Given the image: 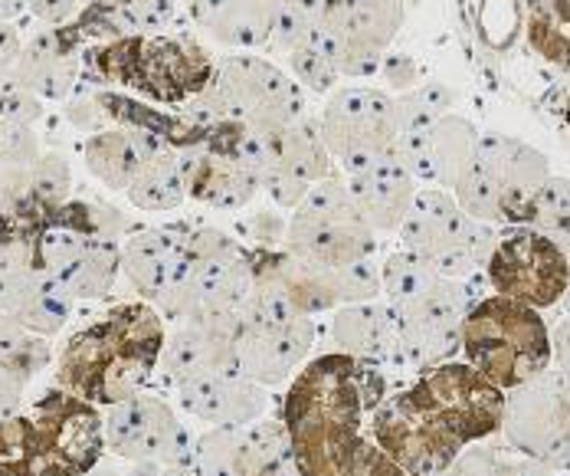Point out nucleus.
I'll return each mask as SVG.
<instances>
[{
	"instance_id": "obj_30",
	"label": "nucleus",
	"mask_w": 570,
	"mask_h": 476,
	"mask_svg": "<svg viewBox=\"0 0 570 476\" xmlns=\"http://www.w3.org/2000/svg\"><path fill=\"white\" fill-rule=\"evenodd\" d=\"M446 280L450 276H443L430 260L403 246L381 263V297L391 305V312H403L423 299L436 297L446 286Z\"/></svg>"
},
{
	"instance_id": "obj_60",
	"label": "nucleus",
	"mask_w": 570,
	"mask_h": 476,
	"mask_svg": "<svg viewBox=\"0 0 570 476\" xmlns=\"http://www.w3.org/2000/svg\"><path fill=\"white\" fill-rule=\"evenodd\" d=\"M400 3H406V0H400Z\"/></svg>"
},
{
	"instance_id": "obj_56",
	"label": "nucleus",
	"mask_w": 570,
	"mask_h": 476,
	"mask_svg": "<svg viewBox=\"0 0 570 476\" xmlns=\"http://www.w3.org/2000/svg\"><path fill=\"white\" fill-rule=\"evenodd\" d=\"M558 243H561V250L568 253V266H570V231H568V234H564V237L558 240ZM561 302L568 305V315H570V283H568V293H564V299H561Z\"/></svg>"
},
{
	"instance_id": "obj_48",
	"label": "nucleus",
	"mask_w": 570,
	"mask_h": 476,
	"mask_svg": "<svg viewBox=\"0 0 570 476\" xmlns=\"http://www.w3.org/2000/svg\"><path fill=\"white\" fill-rule=\"evenodd\" d=\"M92 0H27V10L47 27H69Z\"/></svg>"
},
{
	"instance_id": "obj_55",
	"label": "nucleus",
	"mask_w": 570,
	"mask_h": 476,
	"mask_svg": "<svg viewBox=\"0 0 570 476\" xmlns=\"http://www.w3.org/2000/svg\"><path fill=\"white\" fill-rule=\"evenodd\" d=\"M128 464V460H125ZM109 476H161V467L158 464H128L125 474H109Z\"/></svg>"
},
{
	"instance_id": "obj_19",
	"label": "nucleus",
	"mask_w": 570,
	"mask_h": 476,
	"mask_svg": "<svg viewBox=\"0 0 570 476\" xmlns=\"http://www.w3.org/2000/svg\"><path fill=\"white\" fill-rule=\"evenodd\" d=\"M174 398L187 415L210 427H249L266 411V388L239 371L180 381L174 385Z\"/></svg>"
},
{
	"instance_id": "obj_36",
	"label": "nucleus",
	"mask_w": 570,
	"mask_h": 476,
	"mask_svg": "<svg viewBox=\"0 0 570 476\" xmlns=\"http://www.w3.org/2000/svg\"><path fill=\"white\" fill-rule=\"evenodd\" d=\"M0 476H37V440L30 415L0 417Z\"/></svg>"
},
{
	"instance_id": "obj_4",
	"label": "nucleus",
	"mask_w": 570,
	"mask_h": 476,
	"mask_svg": "<svg viewBox=\"0 0 570 476\" xmlns=\"http://www.w3.org/2000/svg\"><path fill=\"white\" fill-rule=\"evenodd\" d=\"M462 358L502 391L551 368V332L538 309L489 293L462 319Z\"/></svg>"
},
{
	"instance_id": "obj_23",
	"label": "nucleus",
	"mask_w": 570,
	"mask_h": 476,
	"mask_svg": "<svg viewBox=\"0 0 570 476\" xmlns=\"http://www.w3.org/2000/svg\"><path fill=\"white\" fill-rule=\"evenodd\" d=\"M180 158L187 175V197H194L197 204H207L224 214H236L253 204L259 184L236 158L210 152L204 145L180 148Z\"/></svg>"
},
{
	"instance_id": "obj_46",
	"label": "nucleus",
	"mask_w": 570,
	"mask_h": 476,
	"mask_svg": "<svg viewBox=\"0 0 570 476\" xmlns=\"http://www.w3.org/2000/svg\"><path fill=\"white\" fill-rule=\"evenodd\" d=\"M243 240H249V250H283L285 221L276 211H256L243 221Z\"/></svg>"
},
{
	"instance_id": "obj_24",
	"label": "nucleus",
	"mask_w": 570,
	"mask_h": 476,
	"mask_svg": "<svg viewBox=\"0 0 570 476\" xmlns=\"http://www.w3.org/2000/svg\"><path fill=\"white\" fill-rule=\"evenodd\" d=\"M171 145L145 135V132H135V128H102L96 135L86 138L82 145V162L89 168V175L96 181H102L106 187L112 191H128L131 181L138 178V172L161 152H168Z\"/></svg>"
},
{
	"instance_id": "obj_7",
	"label": "nucleus",
	"mask_w": 570,
	"mask_h": 476,
	"mask_svg": "<svg viewBox=\"0 0 570 476\" xmlns=\"http://www.w3.org/2000/svg\"><path fill=\"white\" fill-rule=\"evenodd\" d=\"M285 250L322 266L374 256V231L357 214L342 175L312 184L285 224Z\"/></svg>"
},
{
	"instance_id": "obj_53",
	"label": "nucleus",
	"mask_w": 570,
	"mask_h": 476,
	"mask_svg": "<svg viewBox=\"0 0 570 476\" xmlns=\"http://www.w3.org/2000/svg\"><path fill=\"white\" fill-rule=\"evenodd\" d=\"M161 476H204V474L197 470L194 457H184V460H177V464H168V467H161Z\"/></svg>"
},
{
	"instance_id": "obj_41",
	"label": "nucleus",
	"mask_w": 570,
	"mask_h": 476,
	"mask_svg": "<svg viewBox=\"0 0 570 476\" xmlns=\"http://www.w3.org/2000/svg\"><path fill=\"white\" fill-rule=\"evenodd\" d=\"M332 270H335V290H338L342 305L371 302V299L381 297V266L374 263V256L354 260L344 266H332Z\"/></svg>"
},
{
	"instance_id": "obj_32",
	"label": "nucleus",
	"mask_w": 570,
	"mask_h": 476,
	"mask_svg": "<svg viewBox=\"0 0 570 476\" xmlns=\"http://www.w3.org/2000/svg\"><path fill=\"white\" fill-rule=\"evenodd\" d=\"M524 40L544 62L570 69V0H528Z\"/></svg>"
},
{
	"instance_id": "obj_45",
	"label": "nucleus",
	"mask_w": 570,
	"mask_h": 476,
	"mask_svg": "<svg viewBox=\"0 0 570 476\" xmlns=\"http://www.w3.org/2000/svg\"><path fill=\"white\" fill-rule=\"evenodd\" d=\"M66 119L72 122L79 132H86V135H96L102 128H112V122L106 119V113H102V103H99V89L96 86H89V89H79L76 86V93L66 99Z\"/></svg>"
},
{
	"instance_id": "obj_3",
	"label": "nucleus",
	"mask_w": 570,
	"mask_h": 476,
	"mask_svg": "<svg viewBox=\"0 0 570 476\" xmlns=\"http://www.w3.org/2000/svg\"><path fill=\"white\" fill-rule=\"evenodd\" d=\"M82 66L96 82L131 89L158 106L180 109L197 99L217 72L214 54L194 37L138 33L86 50Z\"/></svg>"
},
{
	"instance_id": "obj_58",
	"label": "nucleus",
	"mask_w": 570,
	"mask_h": 476,
	"mask_svg": "<svg viewBox=\"0 0 570 476\" xmlns=\"http://www.w3.org/2000/svg\"><path fill=\"white\" fill-rule=\"evenodd\" d=\"M564 116H568V125H570V93H568V106H564Z\"/></svg>"
},
{
	"instance_id": "obj_28",
	"label": "nucleus",
	"mask_w": 570,
	"mask_h": 476,
	"mask_svg": "<svg viewBox=\"0 0 570 476\" xmlns=\"http://www.w3.org/2000/svg\"><path fill=\"white\" fill-rule=\"evenodd\" d=\"M72 305H76V299L57 276H50L47 270H33L23 280V286L13 293L10 305L3 312L13 315L23 329L37 332L43 339H53L57 332L66 329L69 315H72Z\"/></svg>"
},
{
	"instance_id": "obj_54",
	"label": "nucleus",
	"mask_w": 570,
	"mask_h": 476,
	"mask_svg": "<svg viewBox=\"0 0 570 476\" xmlns=\"http://www.w3.org/2000/svg\"><path fill=\"white\" fill-rule=\"evenodd\" d=\"M27 10V0H0V23H13Z\"/></svg>"
},
{
	"instance_id": "obj_44",
	"label": "nucleus",
	"mask_w": 570,
	"mask_h": 476,
	"mask_svg": "<svg viewBox=\"0 0 570 476\" xmlns=\"http://www.w3.org/2000/svg\"><path fill=\"white\" fill-rule=\"evenodd\" d=\"M374 79L384 82V86H381L384 93L403 96V93H410V89H416V86L423 82V69H420V62L413 60V57L387 50L381 66H377V76H374Z\"/></svg>"
},
{
	"instance_id": "obj_57",
	"label": "nucleus",
	"mask_w": 570,
	"mask_h": 476,
	"mask_svg": "<svg viewBox=\"0 0 570 476\" xmlns=\"http://www.w3.org/2000/svg\"><path fill=\"white\" fill-rule=\"evenodd\" d=\"M200 3H207V0H184V7H187V10H194V7H200Z\"/></svg>"
},
{
	"instance_id": "obj_27",
	"label": "nucleus",
	"mask_w": 570,
	"mask_h": 476,
	"mask_svg": "<svg viewBox=\"0 0 570 476\" xmlns=\"http://www.w3.org/2000/svg\"><path fill=\"white\" fill-rule=\"evenodd\" d=\"M204 476H263L266 454L249 427H207L190 450Z\"/></svg>"
},
{
	"instance_id": "obj_31",
	"label": "nucleus",
	"mask_w": 570,
	"mask_h": 476,
	"mask_svg": "<svg viewBox=\"0 0 570 476\" xmlns=\"http://www.w3.org/2000/svg\"><path fill=\"white\" fill-rule=\"evenodd\" d=\"M128 201L138 207V211H148V214H168L177 211L184 201H187V175H184V158L177 148H168L161 155H155L141 172L138 178L131 181V187L125 191Z\"/></svg>"
},
{
	"instance_id": "obj_38",
	"label": "nucleus",
	"mask_w": 570,
	"mask_h": 476,
	"mask_svg": "<svg viewBox=\"0 0 570 476\" xmlns=\"http://www.w3.org/2000/svg\"><path fill=\"white\" fill-rule=\"evenodd\" d=\"M288 72H292V79L305 93H318V96L335 93V86L342 79V72H338V66L332 60V54L325 47H318L315 40L305 43V47H298L295 54H288Z\"/></svg>"
},
{
	"instance_id": "obj_49",
	"label": "nucleus",
	"mask_w": 570,
	"mask_h": 476,
	"mask_svg": "<svg viewBox=\"0 0 570 476\" xmlns=\"http://www.w3.org/2000/svg\"><path fill=\"white\" fill-rule=\"evenodd\" d=\"M33 378L27 371H20L17 365H7L0 361V417L17 415L20 401H23V391Z\"/></svg>"
},
{
	"instance_id": "obj_16",
	"label": "nucleus",
	"mask_w": 570,
	"mask_h": 476,
	"mask_svg": "<svg viewBox=\"0 0 570 476\" xmlns=\"http://www.w3.org/2000/svg\"><path fill=\"white\" fill-rule=\"evenodd\" d=\"M403 27L400 0H344V33L332 60L347 79H374Z\"/></svg>"
},
{
	"instance_id": "obj_15",
	"label": "nucleus",
	"mask_w": 570,
	"mask_h": 476,
	"mask_svg": "<svg viewBox=\"0 0 570 476\" xmlns=\"http://www.w3.org/2000/svg\"><path fill=\"white\" fill-rule=\"evenodd\" d=\"M475 168L485 175L499 197L502 224L524 227L534 207V197L551 178L548 155H541L534 145L518 142L512 135H479Z\"/></svg>"
},
{
	"instance_id": "obj_42",
	"label": "nucleus",
	"mask_w": 570,
	"mask_h": 476,
	"mask_svg": "<svg viewBox=\"0 0 570 476\" xmlns=\"http://www.w3.org/2000/svg\"><path fill=\"white\" fill-rule=\"evenodd\" d=\"M40 119H43V99L17 79L13 66L0 69V122L33 125Z\"/></svg>"
},
{
	"instance_id": "obj_17",
	"label": "nucleus",
	"mask_w": 570,
	"mask_h": 476,
	"mask_svg": "<svg viewBox=\"0 0 570 476\" xmlns=\"http://www.w3.org/2000/svg\"><path fill=\"white\" fill-rule=\"evenodd\" d=\"M82 47L86 43L72 23L37 30L13 62L17 79L43 103H66L82 79Z\"/></svg>"
},
{
	"instance_id": "obj_2",
	"label": "nucleus",
	"mask_w": 570,
	"mask_h": 476,
	"mask_svg": "<svg viewBox=\"0 0 570 476\" xmlns=\"http://www.w3.org/2000/svg\"><path fill=\"white\" fill-rule=\"evenodd\" d=\"M394 401L440 470H450L453 460L469 447L502 434L505 391L479 375L469 361H443L403 391H394Z\"/></svg>"
},
{
	"instance_id": "obj_59",
	"label": "nucleus",
	"mask_w": 570,
	"mask_h": 476,
	"mask_svg": "<svg viewBox=\"0 0 570 476\" xmlns=\"http://www.w3.org/2000/svg\"><path fill=\"white\" fill-rule=\"evenodd\" d=\"M436 476H453V474H450V470H446V474H436Z\"/></svg>"
},
{
	"instance_id": "obj_50",
	"label": "nucleus",
	"mask_w": 570,
	"mask_h": 476,
	"mask_svg": "<svg viewBox=\"0 0 570 476\" xmlns=\"http://www.w3.org/2000/svg\"><path fill=\"white\" fill-rule=\"evenodd\" d=\"M551 361H558V371L570 378V315L561 319L551 332Z\"/></svg>"
},
{
	"instance_id": "obj_39",
	"label": "nucleus",
	"mask_w": 570,
	"mask_h": 476,
	"mask_svg": "<svg viewBox=\"0 0 570 476\" xmlns=\"http://www.w3.org/2000/svg\"><path fill=\"white\" fill-rule=\"evenodd\" d=\"M72 194V172L59 152H43L30 175V201L43 211H57Z\"/></svg>"
},
{
	"instance_id": "obj_47",
	"label": "nucleus",
	"mask_w": 570,
	"mask_h": 476,
	"mask_svg": "<svg viewBox=\"0 0 570 476\" xmlns=\"http://www.w3.org/2000/svg\"><path fill=\"white\" fill-rule=\"evenodd\" d=\"M43 155L33 125H20V122H0V158H17V162H37Z\"/></svg>"
},
{
	"instance_id": "obj_25",
	"label": "nucleus",
	"mask_w": 570,
	"mask_h": 476,
	"mask_svg": "<svg viewBox=\"0 0 570 476\" xmlns=\"http://www.w3.org/2000/svg\"><path fill=\"white\" fill-rule=\"evenodd\" d=\"M279 0H207L190 10L194 23L236 54H259L269 47Z\"/></svg>"
},
{
	"instance_id": "obj_34",
	"label": "nucleus",
	"mask_w": 570,
	"mask_h": 476,
	"mask_svg": "<svg viewBox=\"0 0 570 476\" xmlns=\"http://www.w3.org/2000/svg\"><path fill=\"white\" fill-rule=\"evenodd\" d=\"M118 273H121V243L102 240L59 283L72 293L76 302L79 299H102L112 293Z\"/></svg>"
},
{
	"instance_id": "obj_51",
	"label": "nucleus",
	"mask_w": 570,
	"mask_h": 476,
	"mask_svg": "<svg viewBox=\"0 0 570 476\" xmlns=\"http://www.w3.org/2000/svg\"><path fill=\"white\" fill-rule=\"evenodd\" d=\"M23 50L20 33L13 30V23H0V69H10Z\"/></svg>"
},
{
	"instance_id": "obj_26",
	"label": "nucleus",
	"mask_w": 570,
	"mask_h": 476,
	"mask_svg": "<svg viewBox=\"0 0 570 476\" xmlns=\"http://www.w3.org/2000/svg\"><path fill=\"white\" fill-rule=\"evenodd\" d=\"M479 155V132L469 119L446 113L423 142V175L420 184L453 191L469 175Z\"/></svg>"
},
{
	"instance_id": "obj_21",
	"label": "nucleus",
	"mask_w": 570,
	"mask_h": 476,
	"mask_svg": "<svg viewBox=\"0 0 570 476\" xmlns=\"http://www.w3.org/2000/svg\"><path fill=\"white\" fill-rule=\"evenodd\" d=\"M344 187L357 207V214L367 221V227L374 234H391L397 231L400 221L406 217L413 197H416V181L413 175L400 165L394 155L354 172V175H342Z\"/></svg>"
},
{
	"instance_id": "obj_8",
	"label": "nucleus",
	"mask_w": 570,
	"mask_h": 476,
	"mask_svg": "<svg viewBox=\"0 0 570 476\" xmlns=\"http://www.w3.org/2000/svg\"><path fill=\"white\" fill-rule=\"evenodd\" d=\"M37 440V476H89L106 447V415L79 395L53 388L30 411Z\"/></svg>"
},
{
	"instance_id": "obj_13",
	"label": "nucleus",
	"mask_w": 570,
	"mask_h": 476,
	"mask_svg": "<svg viewBox=\"0 0 570 476\" xmlns=\"http://www.w3.org/2000/svg\"><path fill=\"white\" fill-rule=\"evenodd\" d=\"M106 447L128 464L168 467L190 457L194 437L165 398L138 391L135 398L106 408Z\"/></svg>"
},
{
	"instance_id": "obj_9",
	"label": "nucleus",
	"mask_w": 570,
	"mask_h": 476,
	"mask_svg": "<svg viewBox=\"0 0 570 476\" xmlns=\"http://www.w3.org/2000/svg\"><path fill=\"white\" fill-rule=\"evenodd\" d=\"M502 434L514 450L538 464L570 470V378L561 371H541L538 378L505 391Z\"/></svg>"
},
{
	"instance_id": "obj_1",
	"label": "nucleus",
	"mask_w": 570,
	"mask_h": 476,
	"mask_svg": "<svg viewBox=\"0 0 570 476\" xmlns=\"http://www.w3.org/2000/svg\"><path fill=\"white\" fill-rule=\"evenodd\" d=\"M168 329L151 302H121L92 326L69 336L57 361V385L96 408H112L138 391L158 371Z\"/></svg>"
},
{
	"instance_id": "obj_33",
	"label": "nucleus",
	"mask_w": 570,
	"mask_h": 476,
	"mask_svg": "<svg viewBox=\"0 0 570 476\" xmlns=\"http://www.w3.org/2000/svg\"><path fill=\"white\" fill-rule=\"evenodd\" d=\"M453 476H558L512 444H469L450 467Z\"/></svg>"
},
{
	"instance_id": "obj_40",
	"label": "nucleus",
	"mask_w": 570,
	"mask_h": 476,
	"mask_svg": "<svg viewBox=\"0 0 570 476\" xmlns=\"http://www.w3.org/2000/svg\"><path fill=\"white\" fill-rule=\"evenodd\" d=\"M177 3L180 0H118V10L128 27V37L168 33L177 23Z\"/></svg>"
},
{
	"instance_id": "obj_11",
	"label": "nucleus",
	"mask_w": 570,
	"mask_h": 476,
	"mask_svg": "<svg viewBox=\"0 0 570 476\" xmlns=\"http://www.w3.org/2000/svg\"><path fill=\"white\" fill-rule=\"evenodd\" d=\"M489 290L531 309L558 305L570 283L568 253L561 243L531 227H512L499 234V243L485 266Z\"/></svg>"
},
{
	"instance_id": "obj_6",
	"label": "nucleus",
	"mask_w": 570,
	"mask_h": 476,
	"mask_svg": "<svg viewBox=\"0 0 570 476\" xmlns=\"http://www.w3.org/2000/svg\"><path fill=\"white\" fill-rule=\"evenodd\" d=\"M403 250L430 260L450 280H482L499 227L469 217L453 191L420 187L397 227Z\"/></svg>"
},
{
	"instance_id": "obj_29",
	"label": "nucleus",
	"mask_w": 570,
	"mask_h": 476,
	"mask_svg": "<svg viewBox=\"0 0 570 476\" xmlns=\"http://www.w3.org/2000/svg\"><path fill=\"white\" fill-rule=\"evenodd\" d=\"M276 145H279V165H283L285 175H292L302 184H318L325 178H335V158L322 138V128L318 119L312 116H302L292 125H285L276 132Z\"/></svg>"
},
{
	"instance_id": "obj_37",
	"label": "nucleus",
	"mask_w": 570,
	"mask_h": 476,
	"mask_svg": "<svg viewBox=\"0 0 570 476\" xmlns=\"http://www.w3.org/2000/svg\"><path fill=\"white\" fill-rule=\"evenodd\" d=\"M524 227L544 234L551 240H561L570 231V178H548L541 194L534 197V207L524 221Z\"/></svg>"
},
{
	"instance_id": "obj_52",
	"label": "nucleus",
	"mask_w": 570,
	"mask_h": 476,
	"mask_svg": "<svg viewBox=\"0 0 570 476\" xmlns=\"http://www.w3.org/2000/svg\"><path fill=\"white\" fill-rule=\"evenodd\" d=\"M263 476H302V467H298V460H295L292 447H288V450H283V454H276V457L266 464Z\"/></svg>"
},
{
	"instance_id": "obj_22",
	"label": "nucleus",
	"mask_w": 570,
	"mask_h": 476,
	"mask_svg": "<svg viewBox=\"0 0 570 476\" xmlns=\"http://www.w3.org/2000/svg\"><path fill=\"white\" fill-rule=\"evenodd\" d=\"M187 260V231L148 227L121 243V273L145 302H158Z\"/></svg>"
},
{
	"instance_id": "obj_14",
	"label": "nucleus",
	"mask_w": 570,
	"mask_h": 476,
	"mask_svg": "<svg viewBox=\"0 0 570 476\" xmlns=\"http://www.w3.org/2000/svg\"><path fill=\"white\" fill-rule=\"evenodd\" d=\"M315 319L246 312L236 329V371L263 388H276L308 361L315 346Z\"/></svg>"
},
{
	"instance_id": "obj_5",
	"label": "nucleus",
	"mask_w": 570,
	"mask_h": 476,
	"mask_svg": "<svg viewBox=\"0 0 570 476\" xmlns=\"http://www.w3.org/2000/svg\"><path fill=\"white\" fill-rule=\"evenodd\" d=\"M177 113L197 125L229 119L263 132H279L308 116L305 89L259 54H229L227 60L217 62L214 82Z\"/></svg>"
},
{
	"instance_id": "obj_20",
	"label": "nucleus",
	"mask_w": 570,
	"mask_h": 476,
	"mask_svg": "<svg viewBox=\"0 0 570 476\" xmlns=\"http://www.w3.org/2000/svg\"><path fill=\"white\" fill-rule=\"evenodd\" d=\"M328 336H332L335 352L361 358V361H374L387 371H403L397 319L384 299L338 305L332 315Z\"/></svg>"
},
{
	"instance_id": "obj_43",
	"label": "nucleus",
	"mask_w": 570,
	"mask_h": 476,
	"mask_svg": "<svg viewBox=\"0 0 570 476\" xmlns=\"http://www.w3.org/2000/svg\"><path fill=\"white\" fill-rule=\"evenodd\" d=\"M33 165L30 162H17V158H0V214H13V211L30 204Z\"/></svg>"
},
{
	"instance_id": "obj_12",
	"label": "nucleus",
	"mask_w": 570,
	"mask_h": 476,
	"mask_svg": "<svg viewBox=\"0 0 570 476\" xmlns=\"http://www.w3.org/2000/svg\"><path fill=\"white\" fill-rule=\"evenodd\" d=\"M489 280H446L436 297L423 299L403 312H394L400 336L403 371L423 375L443 361H453L462 349V319L482 297Z\"/></svg>"
},
{
	"instance_id": "obj_35",
	"label": "nucleus",
	"mask_w": 570,
	"mask_h": 476,
	"mask_svg": "<svg viewBox=\"0 0 570 476\" xmlns=\"http://www.w3.org/2000/svg\"><path fill=\"white\" fill-rule=\"evenodd\" d=\"M0 361L17 365L20 371L37 378L53 361V349H50V339L23 329L13 315L0 312Z\"/></svg>"
},
{
	"instance_id": "obj_18",
	"label": "nucleus",
	"mask_w": 570,
	"mask_h": 476,
	"mask_svg": "<svg viewBox=\"0 0 570 476\" xmlns=\"http://www.w3.org/2000/svg\"><path fill=\"white\" fill-rule=\"evenodd\" d=\"M158 371L168 385L236 371V329L220 319L177 322L158 358Z\"/></svg>"
},
{
	"instance_id": "obj_10",
	"label": "nucleus",
	"mask_w": 570,
	"mask_h": 476,
	"mask_svg": "<svg viewBox=\"0 0 570 476\" xmlns=\"http://www.w3.org/2000/svg\"><path fill=\"white\" fill-rule=\"evenodd\" d=\"M322 138L344 175L394 155V96L381 86H344L318 119Z\"/></svg>"
}]
</instances>
